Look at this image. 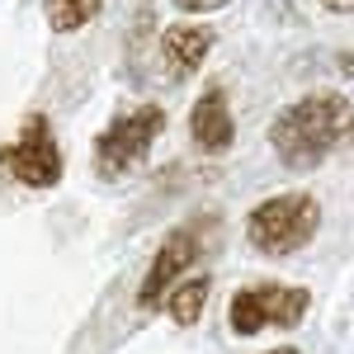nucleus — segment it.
Segmentation results:
<instances>
[{
	"instance_id": "1",
	"label": "nucleus",
	"mask_w": 354,
	"mask_h": 354,
	"mask_svg": "<svg viewBox=\"0 0 354 354\" xmlns=\"http://www.w3.org/2000/svg\"><path fill=\"white\" fill-rule=\"evenodd\" d=\"M354 133V109L340 90H317L274 113L270 147L283 170H317Z\"/></svg>"
},
{
	"instance_id": "2",
	"label": "nucleus",
	"mask_w": 354,
	"mask_h": 354,
	"mask_svg": "<svg viewBox=\"0 0 354 354\" xmlns=\"http://www.w3.org/2000/svg\"><path fill=\"white\" fill-rule=\"evenodd\" d=\"M322 232V203L307 189H288L260 198L250 213H245V241L250 250L283 260V255H298L302 245H312V236Z\"/></svg>"
},
{
	"instance_id": "3",
	"label": "nucleus",
	"mask_w": 354,
	"mask_h": 354,
	"mask_svg": "<svg viewBox=\"0 0 354 354\" xmlns=\"http://www.w3.org/2000/svg\"><path fill=\"white\" fill-rule=\"evenodd\" d=\"M161 133H165L161 104H137V109L118 113L109 128L95 137V175L100 180H123V175L142 170V161L151 156Z\"/></svg>"
},
{
	"instance_id": "4",
	"label": "nucleus",
	"mask_w": 354,
	"mask_h": 354,
	"mask_svg": "<svg viewBox=\"0 0 354 354\" xmlns=\"http://www.w3.org/2000/svg\"><path fill=\"white\" fill-rule=\"evenodd\" d=\"M0 170L24 189H57L62 185L66 161H62V142H57L48 113H28L15 142H0Z\"/></svg>"
},
{
	"instance_id": "5",
	"label": "nucleus",
	"mask_w": 354,
	"mask_h": 354,
	"mask_svg": "<svg viewBox=\"0 0 354 354\" xmlns=\"http://www.w3.org/2000/svg\"><path fill=\"white\" fill-rule=\"evenodd\" d=\"M307 312H312V293L298 283H245L227 302V326H232V335L250 340L270 326H298Z\"/></svg>"
},
{
	"instance_id": "6",
	"label": "nucleus",
	"mask_w": 354,
	"mask_h": 354,
	"mask_svg": "<svg viewBox=\"0 0 354 354\" xmlns=\"http://www.w3.org/2000/svg\"><path fill=\"white\" fill-rule=\"evenodd\" d=\"M208 232H213V218H198V222H180V227H170L161 236L151 265H147L142 283H137V307H142V312H156L165 293H170L185 274H194V265H198L203 250H208Z\"/></svg>"
},
{
	"instance_id": "7",
	"label": "nucleus",
	"mask_w": 354,
	"mask_h": 354,
	"mask_svg": "<svg viewBox=\"0 0 354 354\" xmlns=\"http://www.w3.org/2000/svg\"><path fill=\"white\" fill-rule=\"evenodd\" d=\"M189 142L203 156H227L236 142V118H232V100L227 85L208 81L198 90V100L189 104Z\"/></svg>"
},
{
	"instance_id": "8",
	"label": "nucleus",
	"mask_w": 354,
	"mask_h": 354,
	"mask_svg": "<svg viewBox=\"0 0 354 354\" xmlns=\"http://www.w3.org/2000/svg\"><path fill=\"white\" fill-rule=\"evenodd\" d=\"M218 48V33L213 24H198V19H180V24L161 28V66L170 81H189L198 76V66L213 57Z\"/></svg>"
},
{
	"instance_id": "9",
	"label": "nucleus",
	"mask_w": 354,
	"mask_h": 354,
	"mask_svg": "<svg viewBox=\"0 0 354 354\" xmlns=\"http://www.w3.org/2000/svg\"><path fill=\"white\" fill-rule=\"evenodd\" d=\"M208 293H213V274H185V279L161 298V307H165V317H170L175 326H198V317H203V307H208Z\"/></svg>"
},
{
	"instance_id": "10",
	"label": "nucleus",
	"mask_w": 354,
	"mask_h": 354,
	"mask_svg": "<svg viewBox=\"0 0 354 354\" xmlns=\"http://www.w3.org/2000/svg\"><path fill=\"white\" fill-rule=\"evenodd\" d=\"M104 10V0H43V19L53 33H81L85 24H95Z\"/></svg>"
},
{
	"instance_id": "11",
	"label": "nucleus",
	"mask_w": 354,
	"mask_h": 354,
	"mask_svg": "<svg viewBox=\"0 0 354 354\" xmlns=\"http://www.w3.org/2000/svg\"><path fill=\"white\" fill-rule=\"evenodd\" d=\"M180 15H213V10H222L227 0H170Z\"/></svg>"
},
{
	"instance_id": "12",
	"label": "nucleus",
	"mask_w": 354,
	"mask_h": 354,
	"mask_svg": "<svg viewBox=\"0 0 354 354\" xmlns=\"http://www.w3.org/2000/svg\"><path fill=\"white\" fill-rule=\"evenodd\" d=\"M322 10H326V15H350L354 0H322Z\"/></svg>"
},
{
	"instance_id": "13",
	"label": "nucleus",
	"mask_w": 354,
	"mask_h": 354,
	"mask_svg": "<svg viewBox=\"0 0 354 354\" xmlns=\"http://www.w3.org/2000/svg\"><path fill=\"white\" fill-rule=\"evenodd\" d=\"M270 354H298V350H293V345H279V350H270Z\"/></svg>"
}]
</instances>
